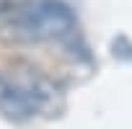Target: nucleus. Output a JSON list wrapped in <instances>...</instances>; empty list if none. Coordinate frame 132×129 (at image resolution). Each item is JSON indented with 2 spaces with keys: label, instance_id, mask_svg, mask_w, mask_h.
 Returning a JSON list of instances; mask_svg holds the SVG:
<instances>
[{
  "label": "nucleus",
  "instance_id": "f03ea898",
  "mask_svg": "<svg viewBox=\"0 0 132 129\" xmlns=\"http://www.w3.org/2000/svg\"><path fill=\"white\" fill-rule=\"evenodd\" d=\"M8 75L21 88V93L29 101L34 116L57 119V116L65 114V90L52 75L34 67L31 62H16L13 67H8Z\"/></svg>",
  "mask_w": 132,
  "mask_h": 129
},
{
  "label": "nucleus",
  "instance_id": "7ed1b4c3",
  "mask_svg": "<svg viewBox=\"0 0 132 129\" xmlns=\"http://www.w3.org/2000/svg\"><path fill=\"white\" fill-rule=\"evenodd\" d=\"M0 114L11 121H26L34 116L29 101L23 98L21 88L8 75V70H0Z\"/></svg>",
  "mask_w": 132,
  "mask_h": 129
},
{
  "label": "nucleus",
  "instance_id": "20e7f679",
  "mask_svg": "<svg viewBox=\"0 0 132 129\" xmlns=\"http://www.w3.org/2000/svg\"><path fill=\"white\" fill-rule=\"evenodd\" d=\"M111 52H114V57L117 59H132V41L127 39V36H117L114 39V44H111Z\"/></svg>",
  "mask_w": 132,
  "mask_h": 129
},
{
  "label": "nucleus",
  "instance_id": "f257e3e1",
  "mask_svg": "<svg viewBox=\"0 0 132 129\" xmlns=\"http://www.w3.org/2000/svg\"><path fill=\"white\" fill-rule=\"evenodd\" d=\"M75 23L65 0H0V41L11 47L70 41Z\"/></svg>",
  "mask_w": 132,
  "mask_h": 129
}]
</instances>
